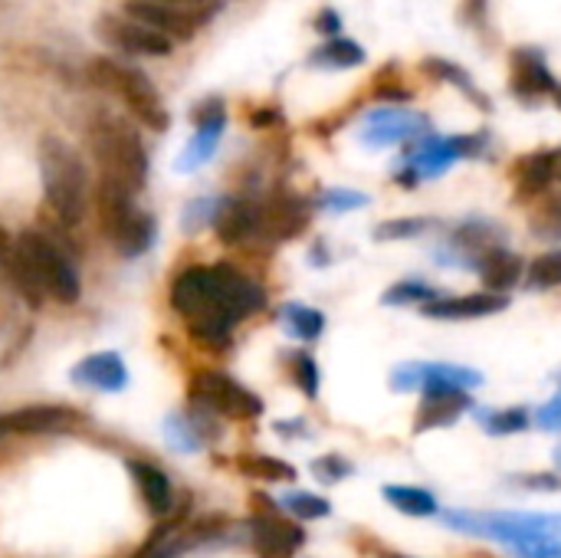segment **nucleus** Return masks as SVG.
Returning <instances> with one entry per match:
<instances>
[{"instance_id": "1", "label": "nucleus", "mask_w": 561, "mask_h": 558, "mask_svg": "<svg viewBox=\"0 0 561 558\" xmlns=\"http://www.w3.org/2000/svg\"><path fill=\"white\" fill-rule=\"evenodd\" d=\"M171 306L207 349H227L233 326L266 306L263 286L230 263L191 266L171 283Z\"/></svg>"}, {"instance_id": "2", "label": "nucleus", "mask_w": 561, "mask_h": 558, "mask_svg": "<svg viewBox=\"0 0 561 558\" xmlns=\"http://www.w3.org/2000/svg\"><path fill=\"white\" fill-rule=\"evenodd\" d=\"M89 151L99 161V178L122 184L128 191H141L148 181V148L141 135L122 118L108 112H95L89 128Z\"/></svg>"}, {"instance_id": "3", "label": "nucleus", "mask_w": 561, "mask_h": 558, "mask_svg": "<svg viewBox=\"0 0 561 558\" xmlns=\"http://www.w3.org/2000/svg\"><path fill=\"white\" fill-rule=\"evenodd\" d=\"M36 158H39L43 197H46L53 217L62 227L82 224V217L89 210V174H85V164L76 155V148L56 135H43Z\"/></svg>"}, {"instance_id": "4", "label": "nucleus", "mask_w": 561, "mask_h": 558, "mask_svg": "<svg viewBox=\"0 0 561 558\" xmlns=\"http://www.w3.org/2000/svg\"><path fill=\"white\" fill-rule=\"evenodd\" d=\"M138 191H128L122 184L102 181L99 178V191H95V204H99V227L108 237V243L125 257V260H138L154 247L158 237V220L154 214H148L145 207L135 204Z\"/></svg>"}, {"instance_id": "5", "label": "nucleus", "mask_w": 561, "mask_h": 558, "mask_svg": "<svg viewBox=\"0 0 561 558\" xmlns=\"http://www.w3.org/2000/svg\"><path fill=\"white\" fill-rule=\"evenodd\" d=\"M85 72H89V79L99 89L118 95L141 125H148L154 132H164L171 125V115H168V105H164L161 92L154 89V82L148 79V72H141L138 66L122 62L115 56H95L85 66Z\"/></svg>"}, {"instance_id": "6", "label": "nucleus", "mask_w": 561, "mask_h": 558, "mask_svg": "<svg viewBox=\"0 0 561 558\" xmlns=\"http://www.w3.org/2000/svg\"><path fill=\"white\" fill-rule=\"evenodd\" d=\"M16 247H20V257H23L30 276L43 289V296H49L62 306L79 303V296H82L79 270H76L72 257L62 253V247L53 237H46L39 230H23L16 237Z\"/></svg>"}, {"instance_id": "7", "label": "nucleus", "mask_w": 561, "mask_h": 558, "mask_svg": "<svg viewBox=\"0 0 561 558\" xmlns=\"http://www.w3.org/2000/svg\"><path fill=\"white\" fill-rule=\"evenodd\" d=\"M187 395L197 408L233 418V421H250L263 414V401L224 372H197L191 378Z\"/></svg>"}, {"instance_id": "8", "label": "nucleus", "mask_w": 561, "mask_h": 558, "mask_svg": "<svg viewBox=\"0 0 561 558\" xmlns=\"http://www.w3.org/2000/svg\"><path fill=\"white\" fill-rule=\"evenodd\" d=\"M99 39H105L112 49L125 53V56H171L174 39L158 33L154 26L128 16V13H102L95 23Z\"/></svg>"}, {"instance_id": "9", "label": "nucleus", "mask_w": 561, "mask_h": 558, "mask_svg": "<svg viewBox=\"0 0 561 558\" xmlns=\"http://www.w3.org/2000/svg\"><path fill=\"white\" fill-rule=\"evenodd\" d=\"M253 506H263V513H253L250 520V533H253V553L256 558H293L302 543H306V533L299 523L293 520H283L276 503H270L266 497H253Z\"/></svg>"}, {"instance_id": "10", "label": "nucleus", "mask_w": 561, "mask_h": 558, "mask_svg": "<svg viewBox=\"0 0 561 558\" xmlns=\"http://www.w3.org/2000/svg\"><path fill=\"white\" fill-rule=\"evenodd\" d=\"M414 141H417V145H414L411 161H408L411 174L401 178V181H408V184H414L417 178H437V174H444L454 161L473 158V155L483 148V138H470V135L440 138V135H427V132H424V135L414 138Z\"/></svg>"}, {"instance_id": "11", "label": "nucleus", "mask_w": 561, "mask_h": 558, "mask_svg": "<svg viewBox=\"0 0 561 558\" xmlns=\"http://www.w3.org/2000/svg\"><path fill=\"white\" fill-rule=\"evenodd\" d=\"M89 418L66 405H30L0 418V437H36V434H69Z\"/></svg>"}, {"instance_id": "12", "label": "nucleus", "mask_w": 561, "mask_h": 558, "mask_svg": "<svg viewBox=\"0 0 561 558\" xmlns=\"http://www.w3.org/2000/svg\"><path fill=\"white\" fill-rule=\"evenodd\" d=\"M309 220H312L309 201L296 194H276L266 207H260V237H266L270 243H286L299 237L309 227Z\"/></svg>"}, {"instance_id": "13", "label": "nucleus", "mask_w": 561, "mask_h": 558, "mask_svg": "<svg viewBox=\"0 0 561 558\" xmlns=\"http://www.w3.org/2000/svg\"><path fill=\"white\" fill-rule=\"evenodd\" d=\"M427 118L411 109H378L365 118L362 141L371 148H385L394 141H414L427 132Z\"/></svg>"}, {"instance_id": "14", "label": "nucleus", "mask_w": 561, "mask_h": 558, "mask_svg": "<svg viewBox=\"0 0 561 558\" xmlns=\"http://www.w3.org/2000/svg\"><path fill=\"white\" fill-rule=\"evenodd\" d=\"M194 125H197V135L191 138L187 151L181 155L178 171H194V168H201V164L217 151L220 135H224V125H227L224 99H204V102L194 109Z\"/></svg>"}, {"instance_id": "15", "label": "nucleus", "mask_w": 561, "mask_h": 558, "mask_svg": "<svg viewBox=\"0 0 561 558\" xmlns=\"http://www.w3.org/2000/svg\"><path fill=\"white\" fill-rule=\"evenodd\" d=\"M473 408L467 388L460 385H431L424 388V401L417 408V421H414V434L434 431V428H447L454 424L460 414H467Z\"/></svg>"}, {"instance_id": "16", "label": "nucleus", "mask_w": 561, "mask_h": 558, "mask_svg": "<svg viewBox=\"0 0 561 558\" xmlns=\"http://www.w3.org/2000/svg\"><path fill=\"white\" fill-rule=\"evenodd\" d=\"M125 13L154 26L164 36H171L174 43L194 39V33L204 26V20H197L194 13H187L174 3H158V0H125Z\"/></svg>"}, {"instance_id": "17", "label": "nucleus", "mask_w": 561, "mask_h": 558, "mask_svg": "<svg viewBox=\"0 0 561 558\" xmlns=\"http://www.w3.org/2000/svg\"><path fill=\"white\" fill-rule=\"evenodd\" d=\"M510 306L506 293H467V296H437L431 303H424V316L427 319H483V316H496Z\"/></svg>"}, {"instance_id": "18", "label": "nucleus", "mask_w": 561, "mask_h": 558, "mask_svg": "<svg viewBox=\"0 0 561 558\" xmlns=\"http://www.w3.org/2000/svg\"><path fill=\"white\" fill-rule=\"evenodd\" d=\"M125 467H128V474H131V480L138 487V497H141L145 510L154 520L171 516V510H174V487H171L168 474L161 467H154V464H145V460H128Z\"/></svg>"}, {"instance_id": "19", "label": "nucleus", "mask_w": 561, "mask_h": 558, "mask_svg": "<svg viewBox=\"0 0 561 558\" xmlns=\"http://www.w3.org/2000/svg\"><path fill=\"white\" fill-rule=\"evenodd\" d=\"M483 378L470 368H457V365H408L398 368L391 385L401 391L408 388H431V385H460V388H477Z\"/></svg>"}, {"instance_id": "20", "label": "nucleus", "mask_w": 561, "mask_h": 558, "mask_svg": "<svg viewBox=\"0 0 561 558\" xmlns=\"http://www.w3.org/2000/svg\"><path fill=\"white\" fill-rule=\"evenodd\" d=\"M0 276L13 286V293L30 306V309H39L43 306V289L36 286V280L30 276L23 257H20V247L16 240L7 234V227H0Z\"/></svg>"}, {"instance_id": "21", "label": "nucleus", "mask_w": 561, "mask_h": 558, "mask_svg": "<svg viewBox=\"0 0 561 558\" xmlns=\"http://www.w3.org/2000/svg\"><path fill=\"white\" fill-rule=\"evenodd\" d=\"M72 382L85 385V388H95V391H122L128 385V372H125V362L115 352H99V355L82 358L72 368Z\"/></svg>"}, {"instance_id": "22", "label": "nucleus", "mask_w": 561, "mask_h": 558, "mask_svg": "<svg viewBox=\"0 0 561 558\" xmlns=\"http://www.w3.org/2000/svg\"><path fill=\"white\" fill-rule=\"evenodd\" d=\"M513 89L519 99H539L556 92V79L539 49H516L513 53Z\"/></svg>"}, {"instance_id": "23", "label": "nucleus", "mask_w": 561, "mask_h": 558, "mask_svg": "<svg viewBox=\"0 0 561 558\" xmlns=\"http://www.w3.org/2000/svg\"><path fill=\"white\" fill-rule=\"evenodd\" d=\"M214 230L224 243H243L250 237H260V207L237 197V201H220Z\"/></svg>"}, {"instance_id": "24", "label": "nucleus", "mask_w": 561, "mask_h": 558, "mask_svg": "<svg viewBox=\"0 0 561 558\" xmlns=\"http://www.w3.org/2000/svg\"><path fill=\"white\" fill-rule=\"evenodd\" d=\"M523 260L516 257V253H510V250H503V247H493L490 253H483L480 257V263H477V273H480V280H483V286L486 289H493V293H506V289H513L519 280H523Z\"/></svg>"}, {"instance_id": "25", "label": "nucleus", "mask_w": 561, "mask_h": 558, "mask_svg": "<svg viewBox=\"0 0 561 558\" xmlns=\"http://www.w3.org/2000/svg\"><path fill=\"white\" fill-rule=\"evenodd\" d=\"M552 184H556V151H536V155L519 158V164H516L519 197L546 194Z\"/></svg>"}, {"instance_id": "26", "label": "nucleus", "mask_w": 561, "mask_h": 558, "mask_svg": "<svg viewBox=\"0 0 561 558\" xmlns=\"http://www.w3.org/2000/svg\"><path fill=\"white\" fill-rule=\"evenodd\" d=\"M362 62H365V49L345 36H332L325 46H319L312 53V66H325V69H352Z\"/></svg>"}, {"instance_id": "27", "label": "nucleus", "mask_w": 561, "mask_h": 558, "mask_svg": "<svg viewBox=\"0 0 561 558\" xmlns=\"http://www.w3.org/2000/svg\"><path fill=\"white\" fill-rule=\"evenodd\" d=\"M237 467H240V474L263 480V483H293L296 480V470L286 460L263 457V454H243V457H237Z\"/></svg>"}, {"instance_id": "28", "label": "nucleus", "mask_w": 561, "mask_h": 558, "mask_svg": "<svg viewBox=\"0 0 561 558\" xmlns=\"http://www.w3.org/2000/svg\"><path fill=\"white\" fill-rule=\"evenodd\" d=\"M181 523L184 520H171V523H164V526H158L148 539H145V546L135 553V558H178L191 543H184L181 539Z\"/></svg>"}, {"instance_id": "29", "label": "nucleus", "mask_w": 561, "mask_h": 558, "mask_svg": "<svg viewBox=\"0 0 561 558\" xmlns=\"http://www.w3.org/2000/svg\"><path fill=\"white\" fill-rule=\"evenodd\" d=\"M385 500L408 516H434L437 513V500L417 487H385Z\"/></svg>"}, {"instance_id": "30", "label": "nucleus", "mask_w": 561, "mask_h": 558, "mask_svg": "<svg viewBox=\"0 0 561 558\" xmlns=\"http://www.w3.org/2000/svg\"><path fill=\"white\" fill-rule=\"evenodd\" d=\"M283 322H286V329H289L296 339H302V342H316V339L322 335V329H325V316H322L319 309L296 306V303L283 309Z\"/></svg>"}, {"instance_id": "31", "label": "nucleus", "mask_w": 561, "mask_h": 558, "mask_svg": "<svg viewBox=\"0 0 561 558\" xmlns=\"http://www.w3.org/2000/svg\"><path fill=\"white\" fill-rule=\"evenodd\" d=\"M529 286L533 289H556V286H561V250L542 253L529 266Z\"/></svg>"}, {"instance_id": "32", "label": "nucleus", "mask_w": 561, "mask_h": 558, "mask_svg": "<svg viewBox=\"0 0 561 558\" xmlns=\"http://www.w3.org/2000/svg\"><path fill=\"white\" fill-rule=\"evenodd\" d=\"M437 299V289H431L427 283H398L385 293V306H408V303H431Z\"/></svg>"}, {"instance_id": "33", "label": "nucleus", "mask_w": 561, "mask_h": 558, "mask_svg": "<svg viewBox=\"0 0 561 558\" xmlns=\"http://www.w3.org/2000/svg\"><path fill=\"white\" fill-rule=\"evenodd\" d=\"M293 382L299 385V391L306 398H316L319 395V365L309 352H296L293 355Z\"/></svg>"}, {"instance_id": "34", "label": "nucleus", "mask_w": 561, "mask_h": 558, "mask_svg": "<svg viewBox=\"0 0 561 558\" xmlns=\"http://www.w3.org/2000/svg\"><path fill=\"white\" fill-rule=\"evenodd\" d=\"M217 210H220V201H214V197H197V201H191L187 210H184V230H187V234L204 230L207 224L217 220Z\"/></svg>"}, {"instance_id": "35", "label": "nucleus", "mask_w": 561, "mask_h": 558, "mask_svg": "<svg viewBox=\"0 0 561 558\" xmlns=\"http://www.w3.org/2000/svg\"><path fill=\"white\" fill-rule=\"evenodd\" d=\"M293 516H299V520H325L329 513H332V506H329V500H322V497H309V493H293V497H286V503H283Z\"/></svg>"}, {"instance_id": "36", "label": "nucleus", "mask_w": 561, "mask_h": 558, "mask_svg": "<svg viewBox=\"0 0 561 558\" xmlns=\"http://www.w3.org/2000/svg\"><path fill=\"white\" fill-rule=\"evenodd\" d=\"M424 69L427 72H437L440 79H447L450 86H460L470 99H480V92L473 89V79L460 69V66H454V62H447V59H424ZM483 102V99H480Z\"/></svg>"}, {"instance_id": "37", "label": "nucleus", "mask_w": 561, "mask_h": 558, "mask_svg": "<svg viewBox=\"0 0 561 558\" xmlns=\"http://www.w3.org/2000/svg\"><path fill=\"white\" fill-rule=\"evenodd\" d=\"M529 428V414L523 408H513V411H500L493 418H486V431L503 437V434H519Z\"/></svg>"}, {"instance_id": "38", "label": "nucleus", "mask_w": 561, "mask_h": 558, "mask_svg": "<svg viewBox=\"0 0 561 558\" xmlns=\"http://www.w3.org/2000/svg\"><path fill=\"white\" fill-rule=\"evenodd\" d=\"M431 227V220H388L375 230V237L381 240H411L417 234H424Z\"/></svg>"}, {"instance_id": "39", "label": "nucleus", "mask_w": 561, "mask_h": 558, "mask_svg": "<svg viewBox=\"0 0 561 558\" xmlns=\"http://www.w3.org/2000/svg\"><path fill=\"white\" fill-rule=\"evenodd\" d=\"M533 230L546 234V237H561V197L559 201H549L539 217H533Z\"/></svg>"}, {"instance_id": "40", "label": "nucleus", "mask_w": 561, "mask_h": 558, "mask_svg": "<svg viewBox=\"0 0 561 558\" xmlns=\"http://www.w3.org/2000/svg\"><path fill=\"white\" fill-rule=\"evenodd\" d=\"M322 204L329 210H348V207H365L368 197L365 194H355V191H329V194H322Z\"/></svg>"}, {"instance_id": "41", "label": "nucleus", "mask_w": 561, "mask_h": 558, "mask_svg": "<svg viewBox=\"0 0 561 558\" xmlns=\"http://www.w3.org/2000/svg\"><path fill=\"white\" fill-rule=\"evenodd\" d=\"M158 3H174V7H181V10H187V13H194L197 20H204V23H210L214 20V13L220 10V0H158Z\"/></svg>"}, {"instance_id": "42", "label": "nucleus", "mask_w": 561, "mask_h": 558, "mask_svg": "<svg viewBox=\"0 0 561 558\" xmlns=\"http://www.w3.org/2000/svg\"><path fill=\"white\" fill-rule=\"evenodd\" d=\"M316 477L319 480H325V483H332V480H342V477H348L352 474V467L345 464V460H339V457H322V460H316Z\"/></svg>"}, {"instance_id": "43", "label": "nucleus", "mask_w": 561, "mask_h": 558, "mask_svg": "<svg viewBox=\"0 0 561 558\" xmlns=\"http://www.w3.org/2000/svg\"><path fill=\"white\" fill-rule=\"evenodd\" d=\"M539 428H546V431H561V395L552 401V405H546L542 411H539Z\"/></svg>"}, {"instance_id": "44", "label": "nucleus", "mask_w": 561, "mask_h": 558, "mask_svg": "<svg viewBox=\"0 0 561 558\" xmlns=\"http://www.w3.org/2000/svg\"><path fill=\"white\" fill-rule=\"evenodd\" d=\"M316 26H319V33L335 36V33L342 30V20H339V13H335V10H322V13H319V20H316Z\"/></svg>"}, {"instance_id": "45", "label": "nucleus", "mask_w": 561, "mask_h": 558, "mask_svg": "<svg viewBox=\"0 0 561 558\" xmlns=\"http://www.w3.org/2000/svg\"><path fill=\"white\" fill-rule=\"evenodd\" d=\"M523 483H529V487H549V490H559L561 487L556 477H526Z\"/></svg>"}, {"instance_id": "46", "label": "nucleus", "mask_w": 561, "mask_h": 558, "mask_svg": "<svg viewBox=\"0 0 561 558\" xmlns=\"http://www.w3.org/2000/svg\"><path fill=\"white\" fill-rule=\"evenodd\" d=\"M279 122V112H253V125H270Z\"/></svg>"}, {"instance_id": "47", "label": "nucleus", "mask_w": 561, "mask_h": 558, "mask_svg": "<svg viewBox=\"0 0 561 558\" xmlns=\"http://www.w3.org/2000/svg\"><path fill=\"white\" fill-rule=\"evenodd\" d=\"M467 3H470V13H480L486 7V0H467Z\"/></svg>"}, {"instance_id": "48", "label": "nucleus", "mask_w": 561, "mask_h": 558, "mask_svg": "<svg viewBox=\"0 0 561 558\" xmlns=\"http://www.w3.org/2000/svg\"><path fill=\"white\" fill-rule=\"evenodd\" d=\"M556 181H561V148L556 151Z\"/></svg>"}, {"instance_id": "49", "label": "nucleus", "mask_w": 561, "mask_h": 558, "mask_svg": "<svg viewBox=\"0 0 561 558\" xmlns=\"http://www.w3.org/2000/svg\"><path fill=\"white\" fill-rule=\"evenodd\" d=\"M552 95H556V102H559V109H561V86H556V92H552Z\"/></svg>"}]
</instances>
